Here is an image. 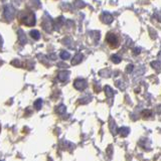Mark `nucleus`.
<instances>
[{
	"instance_id": "obj_1",
	"label": "nucleus",
	"mask_w": 161,
	"mask_h": 161,
	"mask_svg": "<svg viewBox=\"0 0 161 161\" xmlns=\"http://www.w3.org/2000/svg\"><path fill=\"white\" fill-rule=\"evenodd\" d=\"M3 14L7 21H12L15 16V9L10 4H6L3 7Z\"/></svg>"
},
{
	"instance_id": "obj_2",
	"label": "nucleus",
	"mask_w": 161,
	"mask_h": 161,
	"mask_svg": "<svg viewBox=\"0 0 161 161\" xmlns=\"http://www.w3.org/2000/svg\"><path fill=\"white\" fill-rule=\"evenodd\" d=\"M21 21L23 24H25L27 26H32L35 24L36 18H35V14L33 12H28L25 13L24 16L21 18Z\"/></svg>"
},
{
	"instance_id": "obj_3",
	"label": "nucleus",
	"mask_w": 161,
	"mask_h": 161,
	"mask_svg": "<svg viewBox=\"0 0 161 161\" xmlns=\"http://www.w3.org/2000/svg\"><path fill=\"white\" fill-rule=\"evenodd\" d=\"M53 27V23L51 18L49 16V15H45L44 17V20H42V28L44 29L45 31H51Z\"/></svg>"
},
{
	"instance_id": "obj_4",
	"label": "nucleus",
	"mask_w": 161,
	"mask_h": 161,
	"mask_svg": "<svg viewBox=\"0 0 161 161\" xmlns=\"http://www.w3.org/2000/svg\"><path fill=\"white\" fill-rule=\"evenodd\" d=\"M87 86H88L87 82H86V80H84V79H77L74 83V87L79 91H84L87 88Z\"/></svg>"
},
{
	"instance_id": "obj_5",
	"label": "nucleus",
	"mask_w": 161,
	"mask_h": 161,
	"mask_svg": "<svg viewBox=\"0 0 161 161\" xmlns=\"http://www.w3.org/2000/svg\"><path fill=\"white\" fill-rule=\"evenodd\" d=\"M107 41L108 44L111 45L112 47H117L118 44H119V40H118L117 36L114 34V33H108L107 34Z\"/></svg>"
},
{
	"instance_id": "obj_6",
	"label": "nucleus",
	"mask_w": 161,
	"mask_h": 161,
	"mask_svg": "<svg viewBox=\"0 0 161 161\" xmlns=\"http://www.w3.org/2000/svg\"><path fill=\"white\" fill-rule=\"evenodd\" d=\"M102 20L104 21V23L110 24L111 22H113L114 18H113L112 14H110L109 12H103V14H102Z\"/></svg>"
},
{
	"instance_id": "obj_7",
	"label": "nucleus",
	"mask_w": 161,
	"mask_h": 161,
	"mask_svg": "<svg viewBox=\"0 0 161 161\" xmlns=\"http://www.w3.org/2000/svg\"><path fill=\"white\" fill-rule=\"evenodd\" d=\"M17 35H18V40H19L20 44H25L27 42V39H26V36H25V33L22 29H18L17 31Z\"/></svg>"
},
{
	"instance_id": "obj_8",
	"label": "nucleus",
	"mask_w": 161,
	"mask_h": 161,
	"mask_svg": "<svg viewBox=\"0 0 161 161\" xmlns=\"http://www.w3.org/2000/svg\"><path fill=\"white\" fill-rule=\"evenodd\" d=\"M70 78V72L67 71H60L58 75V79L60 82H67Z\"/></svg>"
},
{
	"instance_id": "obj_9",
	"label": "nucleus",
	"mask_w": 161,
	"mask_h": 161,
	"mask_svg": "<svg viewBox=\"0 0 161 161\" xmlns=\"http://www.w3.org/2000/svg\"><path fill=\"white\" fill-rule=\"evenodd\" d=\"M82 60H83V54L80 53H76L72 60V65H78V63H80L82 62Z\"/></svg>"
},
{
	"instance_id": "obj_10",
	"label": "nucleus",
	"mask_w": 161,
	"mask_h": 161,
	"mask_svg": "<svg viewBox=\"0 0 161 161\" xmlns=\"http://www.w3.org/2000/svg\"><path fill=\"white\" fill-rule=\"evenodd\" d=\"M118 133H119L122 137H126V136H128L129 133H130V129H129L128 127H121V128H119V130H118Z\"/></svg>"
},
{
	"instance_id": "obj_11",
	"label": "nucleus",
	"mask_w": 161,
	"mask_h": 161,
	"mask_svg": "<svg viewBox=\"0 0 161 161\" xmlns=\"http://www.w3.org/2000/svg\"><path fill=\"white\" fill-rule=\"evenodd\" d=\"M110 130H111V132H112V134L114 136L117 135L119 128H117V125H116V123L114 122V120H110Z\"/></svg>"
},
{
	"instance_id": "obj_12",
	"label": "nucleus",
	"mask_w": 161,
	"mask_h": 161,
	"mask_svg": "<svg viewBox=\"0 0 161 161\" xmlns=\"http://www.w3.org/2000/svg\"><path fill=\"white\" fill-rule=\"evenodd\" d=\"M105 94L106 96L108 97V98H111V97L114 96V91H113V89L111 87H109V86H105Z\"/></svg>"
},
{
	"instance_id": "obj_13",
	"label": "nucleus",
	"mask_w": 161,
	"mask_h": 161,
	"mask_svg": "<svg viewBox=\"0 0 161 161\" xmlns=\"http://www.w3.org/2000/svg\"><path fill=\"white\" fill-rule=\"evenodd\" d=\"M151 67H153L156 71H161V62H158V60H154V62H151Z\"/></svg>"
},
{
	"instance_id": "obj_14",
	"label": "nucleus",
	"mask_w": 161,
	"mask_h": 161,
	"mask_svg": "<svg viewBox=\"0 0 161 161\" xmlns=\"http://www.w3.org/2000/svg\"><path fill=\"white\" fill-rule=\"evenodd\" d=\"M60 58H62V60H69V58H71V54H70L69 51H63L62 53H60Z\"/></svg>"
},
{
	"instance_id": "obj_15",
	"label": "nucleus",
	"mask_w": 161,
	"mask_h": 161,
	"mask_svg": "<svg viewBox=\"0 0 161 161\" xmlns=\"http://www.w3.org/2000/svg\"><path fill=\"white\" fill-rule=\"evenodd\" d=\"M30 35L32 38H34V39H39L40 38V33L38 30H36V29H33V30L30 31Z\"/></svg>"
},
{
	"instance_id": "obj_16",
	"label": "nucleus",
	"mask_w": 161,
	"mask_h": 161,
	"mask_svg": "<svg viewBox=\"0 0 161 161\" xmlns=\"http://www.w3.org/2000/svg\"><path fill=\"white\" fill-rule=\"evenodd\" d=\"M65 111H67V108H65V105H63V104H62V105H60L58 108H56V112H58L60 115L65 114Z\"/></svg>"
},
{
	"instance_id": "obj_17",
	"label": "nucleus",
	"mask_w": 161,
	"mask_h": 161,
	"mask_svg": "<svg viewBox=\"0 0 161 161\" xmlns=\"http://www.w3.org/2000/svg\"><path fill=\"white\" fill-rule=\"evenodd\" d=\"M33 106H34V108L36 109V110H40V109H41V107H42V100L41 99H37L34 102Z\"/></svg>"
},
{
	"instance_id": "obj_18",
	"label": "nucleus",
	"mask_w": 161,
	"mask_h": 161,
	"mask_svg": "<svg viewBox=\"0 0 161 161\" xmlns=\"http://www.w3.org/2000/svg\"><path fill=\"white\" fill-rule=\"evenodd\" d=\"M111 60H112V62L115 63H121V58H120V56H118V54H113L112 58H111Z\"/></svg>"
},
{
	"instance_id": "obj_19",
	"label": "nucleus",
	"mask_w": 161,
	"mask_h": 161,
	"mask_svg": "<svg viewBox=\"0 0 161 161\" xmlns=\"http://www.w3.org/2000/svg\"><path fill=\"white\" fill-rule=\"evenodd\" d=\"M100 76L102 77H110L111 76V72L109 70H104V71L100 72Z\"/></svg>"
},
{
	"instance_id": "obj_20",
	"label": "nucleus",
	"mask_w": 161,
	"mask_h": 161,
	"mask_svg": "<svg viewBox=\"0 0 161 161\" xmlns=\"http://www.w3.org/2000/svg\"><path fill=\"white\" fill-rule=\"evenodd\" d=\"M90 101H91V97L86 96V97H84L83 99L80 100V103H81V104H87V103H89Z\"/></svg>"
},
{
	"instance_id": "obj_21",
	"label": "nucleus",
	"mask_w": 161,
	"mask_h": 161,
	"mask_svg": "<svg viewBox=\"0 0 161 161\" xmlns=\"http://www.w3.org/2000/svg\"><path fill=\"white\" fill-rule=\"evenodd\" d=\"M85 5H86V4L84 3L82 0H77V1H76V6H77V7H85Z\"/></svg>"
},
{
	"instance_id": "obj_22",
	"label": "nucleus",
	"mask_w": 161,
	"mask_h": 161,
	"mask_svg": "<svg viewBox=\"0 0 161 161\" xmlns=\"http://www.w3.org/2000/svg\"><path fill=\"white\" fill-rule=\"evenodd\" d=\"M151 114H152V112H151L150 110H145V111H143V116H144L145 118L150 117Z\"/></svg>"
},
{
	"instance_id": "obj_23",
	"label": "nucleus",
	"mask_w": 161,
	"mask_h": 161,
	"mask_svg": "<svg viewBox=\"0 0 161 161\" xmlns=\"http://www.w3.org/2000/svg\"><path fill=\"white\" fill-rule=\"evenodd\" d=\"M133 70H134V65H129L128 67H127V72H132Z\"/></svg>"
},
{
	"instance_id": "obj_24",
	"label": "nucleus",
	"mask_w": 161,
	"mask_h": 161,
	"mask_svg": "<svg viewBox=\"0 0 161 161\" xmlns=\"http://www.w3.org/2000/svg\"><path fill=\"white\" fill-rule=\"evenodd\" d=\"M140 51H141V49L140 47H135L134 49H133V53H134V54H139L140 53Z\"/></svg>"
},
{
	"instance_id": "obj_25",
	"label": "nucleus",
	"mask_w": 161,
	"mask_h": 161,
	"mask_svg": "<svg viewBox=\"0 0 161 161\" xmlns=\"http://www.w3.org/2000/svg\"><path fill=\"white\" fill-rule=\"evenodd\" d=\"M116 85L118 86V88H120V89H122V90H124L125 88H124V86H123V84L122 83H120V82H117L116 83Z\"/></svg>"
},
{
	"instance_id": "obj_26",
	"label": "nucleus",
	"mask_w": 161,
	"mask_h": 161,
	"mask_svg": "<svg viewBox=\"0 0 161 161\" xmlns=\"http://www.w3.org/2000/svg\"><path fill=\"white\" fill-rule=\"evenodd\" d=\"M49 58H51V60H56V53H51V56H49Z\"/></svg>"
},
{
	"instance_id": "obj_27",
	"label": "nucleus",
	"mask_w": 161,
	"mask_h": 161,
	"mask_svg": "<svg viewBox=\"0 0 161 161\" xmlns=\"http://www.w3.org/2000/svg\"><path fill=\"white\" fill-rule=\"evenodd\" d=\"M58 67H67V65H63V63H58Z\"/></svg>"
},
{
	"instance_id": "obj_28",
	"label": "nucleus",
	"mask_w": 161,
	"mask_h": 161,
	"mask_svg": "<svg viewBox=\"0 0 161 161\" xmlns=\"http://www.w3.org/2000/svg\"><path fill=\"white\" fill-rule=\"evenodd\" d=\"M157 112H158V113H161V105H159V106L157 107Z\"/></svg>"
},
{
	"instance_id": "obj_29",
	"label": "nucleus",
	"mask_w": 161,
	"mask_h": 161,
	"mask_svg": "<svg viewBox=\"0 0 161 161\" xmlns=\"http://www.w3.org/2000/svg\"><path fill=\"white\" fill-rule=\"evenodd\" d=\"M159 58H160V60H161V53H159Z\"/></svg>"
}]
</instances>
